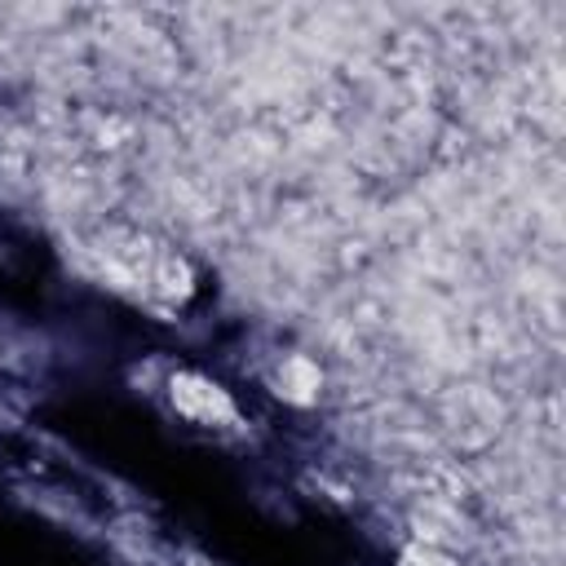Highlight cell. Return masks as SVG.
<instances>
[{
  "instance_id": "cell-2",
  "label": "cell",
  "mask_w": 566,
  "mask_h": 566,
  "mask_svg": "<svg viewBox=\"0 0 566 566\" xmlns=\"http://www.w3.org/2000/svg\"><path fill=\"white\" fill-rule=\"evenodd\" d=\"M172 402H177L181 416L203 420V424H212V420H230V416H234L226 389L212 385V380H203V376H190V371L172 376Z\"/></svg>"
},
{
  "instance_id": "cell-3",
  "label": "cell",
  "mask_w": 566,
  "mask_h": 566,
  "mask_svg": "<svg viewBox=\"0 0 566 566\" xmlns=\"http://www.w3.org/2000/svg\"><path fill=\"white\" fill-rule=\"evenodd\" d=\"M318 380H323V376H318V367H314L310 358H301V354H296V358H287V363H283V371H279L283 394H292V398H301V402H305V398H314Z\"/></svg>"
},
{
  "instance_id": "cell-4",
  "label": "cell",
  "mask_w": 566,
  "mask_h": 566,
  "mask_svg": "<svg viewBox=\"0 0 566 566\" xmlns=\"http://www.w3.org/2000/svg\"><path fill=\"white\" fill-rule=\"evenodd\" d=\"M407 566H451L442 553H433V548H411L407 553Z\"/></svg>"
},
{
  "instance_id": "cell-1",
  "label": "cell",
  "mask_w": 566,
  "mask_h": 566,
  "mask_svg": "<svg viewBox=\"0 0 566 566\" xmlns=\"http://www.w3.org/2000/svg\"><path fill=\"white\" fill-rule=\"evenodd\" d=\"M447 416V433L460 442V447H486L495 433H500V402L486 394V389H455L442 407Z\"/></svg>"
}]
</instances>
